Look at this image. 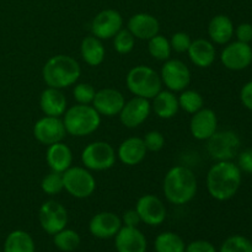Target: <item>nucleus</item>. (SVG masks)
Segmentation results:
<instances>
[{
	"label": "nucleus",
	"mask_w": 252,
	"mask_h": 252,
	"mask_svg": "<svg viewBox=\"0 0 252 252\" xmlns=\"http://www.w3.org/2000/svg\"><path fill=\"white\" fill-rule=\"evenodd\" d=\"M234 24L226 15H216L208 24V36L213 43L228 44L234 36Z\"/></svg>",
	"instance_id": "nucleus-26"
},
{
	"label": "nucleus",
	"mask_w": 252,
	"mask_h": 252,
	"mask_svg": "<svg viewBox=\"0 0 252 252\" xmlns=\"http://www.w3.org/2000/svg\"><path fill=\"white\" fill-rule=\"evenodd\" d=\"M4 252H34V241L29 233L15 230L7 235Z\"/></svg>",
	"instance_id": "nucleus-28"
},
{
	"label": "nucleus",
	"mask_w": 252,
	"mask_h": 252,
	"mask_svg": "<svg viewBox=\"0 0 252 252\" xmlns=\"http://www.w3.org/2000/svg\"><path fill=\"white\" fill-rule=\"evenodd\" d=\"M0 252H1V251H0Z\"/></svg>",
	"instance_id": "nucleus-44"
},
{
	"label": "nucleus",
	"mask_w": 252,
	"mask_h": 252,
	"mask_svg": "<svg viewBox=\"0 0 252 252\" xmlns=\"http://www.w3.org/2000/svg\"><path fill=\"white\" fill-rule=\"evenodd\" d=\"M117 159L112 145L103 140L93 142L84 148L81 153V162L90 171H106L113 167Z\"/></svg>",
	"instance_id": "nucleus-6"
},
{
	"label": "nucleus",
	"mask_w": 252,
	"mask_h": 252,
	"mask_svg": "<svg viewBox=\"0 0 252 252\" xmlns=\"http://www.w3.org/2000/svg\"><path fill=\"white\" fill-rule=\"evenodd\" d=\"M162 85L172 93H181L191 83V70L180 59H167L160 71Z\"/></svg>",
	"instance_id": "nucleus-9"
},
{
	"label": "nucleus",
	"mask_w": 252,
	"mask_h": 252,
	"mask_svg": "<svg viewBox=\"0 0 252 252\" xmlns=\"http://www.w3.org/2000/svg\"><path fill=\"white\" fill-rule=\"evenodd\" d=\"M143 140H144V144L147 147L148 152H160L165 145V138L162 133L159 132V130H150V132H148L145 137L143 138Z\"/></svg>",
	"instance_id": "nucleus-38"
},
{
	"label": "nucleus",
	"mask_w": 252,
	"mask_h": 252,
	"mask_svg": "<svg viewBox=\"0 0 252 252\" xmlns=\"http://www.w3.org/2000/svg\"><path fill=\"white\" fill-rule=\"evenodd\" d=\"M126 103V98L120 90L111 88L101 89L96 91L93 101V107L105 117H115L120 115Z\"/></svg>",
	"instance_id": "nucleus-16"
},
{
	"label": "nucleus",
	"mask_w": 252,
	"mask_h": 252,
	"mask_svg": "<svg viewBox=\"0 0 252 252\" xmlns=\"http://www.w3.org/2000/svg\"><path fill=\"white\" fill-rule=\"evenodd\" d=\"M66 135L65 127L61 117L44 116L33 126V137L37 142L44 145L63 142Z\"/></svg>",
	"instance_id": "nucleus-12"
},
{
	"label": "nucleus",
	"mask_w": 252,
	"mask_h": 252,
	"mask_svg": "<svg viewBox=\"0 0 252 252\" xmlns=\"http://www.w3.org/2000/svg\"><path fill=\"white\" fill-rule=\"evenodd\" d=\"M115 238V245L118 252L147 251V239L138 228L122 226Z\"/></svg>",
	"instance_id": "nucleus-20"
},
{
	"label": "nucleus",
	"mask_w": 252,
	"mask_h": 252,
	"mask_svg": "<svg viewBox=\"0 0 252 252\" xmlns=\"http://www.w3.org/2000/svg\"><path fill=\"white\" fill-rule=\"evenodd\" d=\"M152 112V103L147 98L134 96L129 101H126L120 112V121L126 128H137L142 126Z\"/></svg>",
	"instance_id": "nucleus-14"
},
{
	"label": "nucleus",
	"mask_w": 252,
	"mask_h": 252,
	"mask_svg": "<svg viewBox=\"0 0 252 252\" xmlns=\"http://www.w3.org/2000/svg\"><path fill=\"white\" fill-rule=\"evenodd\" d=\"M68 101L63 91L59 89L49 88L44 89L39 96V107L44 116H51V117H62L65 113Z\"/></svg>",
	"instance_id": "nucleus-22"
},
{
	"label": "nucleus",
	"mask_w": 252,
	"mask_h": 252,
	"mask_svg": "<svg viewBox=\"0 0 252 252\" xmlns=\"http://www.w3.org/2000/svg\"><path fill=\"white\" fill-rule=\"evenodd\" d=\"M187 54L189 61L198 68H209L214 63L217 57L213 42L204 38H197L192 41Z\"/></svg>",
	"instance_id": "nucleus-23"
},
{
	"label": "nucleus",
	"mask_w": 252,
	"mask_h": 252,
	"mask_svg": "<svg viewBox=\"0 0 252 252\" xmlns=\"http://www.w3.org/2000/svg\"><path fill=\"white\" fill-rule=\"evenodd\" d=\"M63 123L68 134L73 137H86L98 129L101 116L93 105H76L66 108L63 115Z\"/></svg>",
	"instance_id": "nucleus-4"
},
{
	"label": "nucleus",
	"mask_w": 252,
	"mask_h": 252,
	"mask_svg": "<svg viewBox=\"0 0 252 252\" xmlns=\"http://www.w3.org/2000/svg\"><path fill=\"white\" fill-rule=\"evenodd\" d=\"M127 30L135 37V39L149 41L160 31V22L154 15L148 12H138L129 17Z\"/></svg>",
	"instance_id": "nucleus-18"
},
{
	"label": "nucleus",
	"mask_w": 252,
	"mask_h": 252,
	"mask_svg": "<svg viewBox=\"0 0 252 252\" xmlns=\"http://www.w3.org/2000/svg\"><path fill=\"white\" fill-rule=\"evenodd\" d=\"M240 100L248 110L252 111V81H249L243 86L240 91Z\"/></svg>",
	"instance_id": "nucleus-43"
},
{
	"label": "nucleus",
	"mask_w": 252,
	"mask_h": 252,
	"mask_svg": "<svg viewBox=\"0 0 252 252\" xmlns=\"http://www.w3.org/2000/svg\"><path fill=\"white\" fill-rule=\"evenodd\" d=\"M152 100V110L161 120H170L179 112V98L172 91L160 90Z\"/></svg>",
	"instance_id": "nucleus-25"
},
{
	"label": "nucleus",
	"mask_w": 252,
	"mask_h": 252,
	"mask_svg": "<svg viewBox=\"0 0 252 252\" xmlns=\"http://www.w3.org/2000/svg\"><path fill=\"white\" fill-rule=\"evenodd\" d=\"M46 161L52 171L63 174L73 164V153L65 143H54L47 148Z\"/></svg>",
	"instance_id": "nucleus-24"
},
{
	"label": "nucleus",
	"mask_w": 252,
	"mask_h": 252,
	"mask_svg": "<svg viewBox=\"0 0 252 252\" xmlns=\"http://www.w3.org/2000/svg\"><path fill=\"white\" fill-rule=\"evenodd\" d=\"M238 167L241 172L252 174V149H246L239 154Z\"/></svg>",
	"instance_id": "nucleus-39"
},
{
	"label": "nucleus",
	"mask_w": 252,
	"mask_h": 252,
	"mask_svg": "<svg viewBox=\"0 0 252 252\" xmlns=\"http://www.w3.org/2000/svg\"><path fill=\"white\" fill-rule=\"evenodd\" d=\"M38 221L42 229L49 235H54L58 231L66 228L68 224V211L59 202L49 199L46 201L38 211Z\"/></svg>",
	"instance_id": "nucleus-10"
},
{
	"label": "nucleus",
	"mask_w": 252,
	"mask_h": 252,
	"mask_svg": "<svg viewBox=\"0 0 252 252\" xmlns=\"http://www.w3.org/2000/svg\"><path fill=\"white\" fill-rule=\"evenodd\" d=\"M41 189L48 196H56L64 189L63 174L52 171L47 174L41 181Z\"/></svg>",
	"instance_id": "nucleus-33"
},
{
	"label": "nucleus",
	"mask_w": 252,
	"mask_h": 252,
	"mask_svg": "<svg viewBox=\"0 0 252 252\" xmlns=\"http://www.w3.org/2000/svg\"><path fill=\"white\" fill-rule=\"evenodd\" d=\"M185 249L186 245L181 236L171 231L161 233L155 239L157 252H185Z\"/></svg>",
	"instance_id": "nucleus-29"
},
{
	"label": "nucleus",
	"mask_w": 252,
	"mask_h": 252,
	"mask_svg": "<svg viewBox=\"0 0 252 252\" xmlns=\"http://www.w3.org/2000/svg\"><path fill=\"white\" fill-rule=\"evenodd\" d=\"M198 189L197 177L191 169L182 165L171 167L162 182L165 198L172 204L182 206L194 198Z\"/></svg>",
	"instance_id": "nucleus-2"
},
{
	"label": "nucleus",
	"mask_w": 252,
	"mask_h": 252,
	"mask_svg": "<svg viewBox=\"0 0 252 252\" xmlns=\"http://www.w3.org/2000/svg\"><path fill=\"white\" fill-rule=\"evenodd\" d=\"M218 117L211 108H201L192 115L189 121V130L194 139L207 140L217 132Z\"/></svg>",
	"instance_id": "nucleus-17"
},
{
	"label": "nucleus",
	"mask_w": 252,
	"mask_h": 252,
	"mask_svg": "<svg viewBox=\"0 0 252 252\" xmlns=\"http://www.w3.org/2000/svg\"><path fill=\"white\" fill-rule=\"evenodd\" d=\"M147 147L143 138L130 137L123 140L117 149V158L127 166H135L140 164L147 157Z\"/></svg>",
	"instance_id": "nucleus-21"
},
{
	"label": "nucleus",
	"mask_w": 252,
	"mask_h": 252,
	"mask_svg": "<svg viewBox=\"0 0 252 252\" xmlns=\"http://www.w3.org/2000/svg\"><path fill=\"white\" fill-rule=\"evenodd\" d=\"M179 106L182 111L193 115L197 111L204 107V100L203 96L196 90H191V89H185L181 91L179 97Z\"/></svg>",
	"instance_id": "nucleus-31"
},
{
	"label": "nucleus",
	"mask_w": 252,
	"mask_h": 252,
	"mask_svg": "<svg viewBox=\"0 0 252 252\" xmlns=\"http://www.w3.org/2000/svg\"><path fill=\"white\" fill-rule=\"evenodd\" d=\"M128 90L137 97L152 100L162 88L160 74L148 65H137L126 76Z\"/></svg>",
	"instance_id": "nucleus-5"
},
{
	"label": "nucleus",
	"mask_w": 252,
	"mask_h": 252,
	"mask_svg": "<svg viewBox=\"0 0 252 252\" xmlns=\"http://www.w3.org/2000/svg\"><path fill=\"white\" fill-rule=\"evenodd\" d=\"M121 220H122L123 226H130V228H138V225L142 223L139 214L135 211V208L126 211L125 213H123Z\"/></svg>",
	"instance_id": "nucleus-41"
},
{
	"label": "nucleus",
	"mask_w": 252,
	"mask_h": 252,
	"mask_svg": "<svg viewBox=\"0 0 252 252\" xmlns=\"http://www.w3.org/2000/svg\"><path fill=\"white\" fill-rule=\"evenodd\" d=\"M135 211L140 217V220L150 226H158L166 219V207L159 197L154 194H144L138 199Z\"/></svg>",
	"instance_id": "nucleus-15"
},
{
	"label": "nucleus",
	"mask_w": 252,
	"mask_h": 252,
	"mask_svg": "<svg viewBox=\"0 0 252 252\" xmlns=\"http://www.w3.org/2000/svg\"><path fill=\"white\" fill-rule=\"evenodd\" d=\"M251 48H252V47H251Z\"/></svg>",
	"instance_id": "nucleus-45"
},
{
	"label": "nucleus",
	"mask_w": 252,
	"mask_h": 252,
	"mask_svg": "<svg viewBox=\"0 0 252 252\" xmlns=\"http://www.w3.org/2000/svg\"><path fill=\"white\" fill-rule=\"evenodd\" d=\"M185 252H217L216 248L206 240H197L186 246Z\"/></svg>",
	"instance_id": "nucleus-42"
},
{
	"label": "nucleus",
	"mask_w": 252,
	"mask_h": 252,
	"mask_svg": "<svg viewBox=\"0 0 252 252\" xmlns=\"http://www.w3.org/2000/svg\"><path fill=\"white\" fill-rule=\"evenodd\" d=\"M122 228V220L112 212H101L95 214L89 223V230L95 238L110 239Z\"/></svg>",
	"instance_id": "nucleus-19"
},
{
	"label": "nucleus",
	"mask_w": 252,
	"mask_h": 252,
	"mask_svg": "<svg viewBox=\"0 0 252 252\" xmlns=\"http://www.w3.org/2000/svg\"><path fill=\"white\" fill-rule=\"evenodd\" d=\"M148 52H149L150 57L157 61L166 62L171 57L172 49L169 39L162 34L158 33L157 36L148 41Z\"/></svg>",
	"instance_id": "nucleus-30"
},
{
	"label": "nucleus",
	"mask_w": 252,
	"mask_h": 252,
	"mask_svg": "<svg viewBox=\"0 0 252 252\" xmlns=\"http://www.w3.org/2000/svg\"><path fill=\"white\" fill-rule=\"evenodd\" d=\"M80 54L88 65L98 66L105 61L106 49L100 38L90 34L81 41Z\"/></svg>",
	"instance_id": "nucleus-27"
},
{
	"label": "nucleus",
	"mask_w": 252,
	"mask_h": 252,
	"mask_svg": "<svg viewBox=\"0 0 252 252\" xmlns=\"http://www.w3.org/2000/svg\"><path fill=\"white\" fill-rule=\"evenodd\" d=\"M123 29V17L117 10L105 9L91 22V34L97 38L111 39Z\"/></svg>",
	"instance_id": "nucleus-11"
},
{
	"label": "nucleus",
	"mask_w": 252,
	"mask_h": 252,
	"mask_svg": "<svg viewBox=\"0 0 252 252\" xmlns=\"http://www.w3.org/2000/svg\"><path fill=\"white\" fill-rule=\"evenodd\" d=\"M234 33H235L239 42L250 44V42H252V25L248 24V22L240 24L234 30Z\"/></svg>",
	"instance_id": "nucleus-40"
},
{
	"label": "nucleus",
	"mask_w": 252,
	"mask_h": 252,
	"mask_svg": "<svg viewBox=\"0 0 252 252\" xmlns=\"http://www.w3.org/2000/svg\"><path fill=\"white\" fill-rule=\"evenodd\" d=\"M64 189L78 199L93 196L96 189V180L90 170L81 166H70L63 172Z\"/></svg>",
	"instance_id": "nucleus-7"
},
{
	"label": "nucleus",
	"mask_w": 252,
	"mask_h": 252,
	"mask_svg": "<svg viewBox=\"0 0 252 252\" xmlns=\"http://www.w3.org/2000/svg\"><path fill=\"white\" fill-rule=\"evenodd\" d=\"M240 139L233 130H217L207 139V152L217 161H230L238 154Z\"/></svg>",
	"instance_id": "nucleus-8"
},
{
	"label": "nucleus",
	"mask_w": 252,
	"mask_h": 252,
	"mask_svg": "<svg viewBox=\"0 0 252 252\" xmlns=\"http://www.w3.org/2000/svg\"><path fill=\"white\" fill-rule=\"evenodd\" d=\"M96 90L91 84L79 83L75 84L73 88V97L76 103L80 105H91L95 97Z\"/></svg>",
	"instance_id": "nucleus-36"
},
{
	"label": "nucleus",
	"mask_w": 252,
	"mask_h": 252,
	"mask_svg": "<svg viewBox=\"0 0 252 252\" xmlns=\"http://www.w3.org/2000/svg\"><path fill=\"white\" fill-rule=\"evenodd\" d=\"M219 252H252V243L245 236L234 235L224 241Z\"/></svg>",
	"instance_id": "nucleus-35"
},
{
	"label": "nucleus",
	"mask_w": 252,
	"mask_h": 252,
	"mask_svg": "<svg viewBox=\"0 0 252 252\" xmlns=\"http://www.w3.org/2000/svg\"><path fill=\"white\" fill-rule=\"evenodd\" d=\"M53 243L61 251L71 252L80 245V236L75 230L64 228L53 235Z\"/></svg>",
	"instance_id": "nucleus-32"
},
{
	"label": "nucleus",
	"mask_w": 252,
	"mask_h": 252,
	"mask_svg": "<svg viewBox=\"0 0 252 252\" xmlns=\"http://www.w3.org/2000/svg\"><path fill=\"white\" fill-rule=\"evenodd\" d=\"M80 75V64L75 58L66 54L51 57L42 68V78L46 85L59 90L75 85Z\"/></svg>",
	"instance_id": "nucleus-3"
},
{
	"label": "nucleus",
	"mask_w": 252,
	"mask_h": 252,
	"mask_svg": "<svg viewBox=\"0 0 252 252\" xmlns=\"http://www.w3.org/2000/svg\"><path fill=\"white\" fill-rule=\"evenodd\" d=\"M169 41L171 49L176 53H187L192 43L191 37L186 32H176V33L172 34Z\"/></svg>",
	"instance_id": "nucleus-37"
},
{
	"label": "nucleus",
	"mask_w": 252,
	"mask_h": 252,
	"mask_svg": "<svg viewBox=\"0 0 252 252\" xmlns=\"http://www.w3.org/2000/svg\"><path fill=\"white\" fill-rule=\"evenodd\" d=\"M220 62L229 70H244L252 63L251 46L239 41L226 44L220 53Z\"/></svg>",
	"instance_id": "nucleus-13"
},
{
	"label": "nucleus",
	"mask_w": 252,
	"mask_h": 252,
	"mask_svg": "<svg viewBox=\"0 0 252 252\" xmlns=\"http://www.w3.org/2000/svg\"><path fill=\"white\" fill-rule=\"evenodd\" d=\"M135 37L128 31L127 29H122L115 37H113V48L120 54H128L134 49Z\"/></svg>",
	"instance_id": "nucleus-34"
},
{
	"label": "nucleus",
	"mask_w": 252,
	"mask_h": 252,
	"mask_svg": "<svg viewBox=\"0 0 252 252\" xmlns=\"http://www.w3.org/2000/svg\"><path fill=\"white\" fill-rule=\"evenodd\" d=\"M207 189L212 198L228 201L238 193L241 185V171L233 161H217L207 174Z\"/></svg>",
	"instance_id": "nucleus-1"
}]
</instances>
